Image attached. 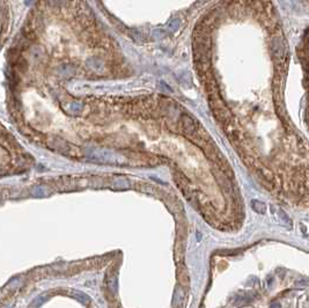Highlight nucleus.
Instances as JSON below:
<instances>
[{"label": "nucleus", "mask_w": 309, "mask_h": 308, "mask_svg": "<svg viewBox=\"0 0 309 308\" xmlns=\"http://www.w3.org/2000/svg\"><path fill=\"white\" fill-rule=\"evenodd\" d=\"M183 126L189 133H193V132L197 131V124L189 116H184L183 117Z\"/></svg>", "instance_id": "f257e3e1"}]
</instances>
